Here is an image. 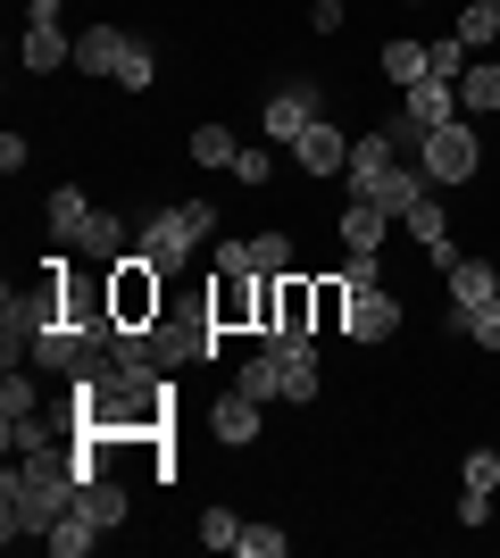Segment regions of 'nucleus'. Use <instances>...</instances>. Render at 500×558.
<instances>
[{
	"label": "nucleus",
	"mask_w": 500,
	"mask_h": 558,
	"mask_svg": "<svg viewBox=\"0 0 500 558\" xmlns=\"http://www.w3.org/2000/svg\"><path fill=\"white\" fill-rule=\"evenodd\" d=\"M84 500V459H59V450H25L0 475V542H50V525Z\"/></svg>",
	"instance_id": "nucleus-1"
},
{
	"label": "nucleus",
	"mask_w": 500,
	"mask_h": 558,
	"mask_svg": "<svg viewBox=\"0 0 500 558\" xmlns=\"http://www.w3.org/2000/svg\"><path fill=\"white\" fill-rule=\"evenodd\" d=\"M209 233H217V201H167V209H150L143 226H134V251L167 276V267H184Z\"/></svg>",
	"instance_id": "nucleus-2"
},
{
	"label": "nucleus",
	"mask_w": 500,
	"mask_h": 558,
	"mask_svg": "<svg viewBox=\"0 0 500 558\" xmlns=\"http://www.w3.org/2000/svg\"><path fill=\"white\" fill-rule=\"evenodd\" d=\"M417 167L434 175V192H442V184H467V175L484 167V134H476V117H451V125H434L426 150H417Z\"/></svg>",
	"instance_id": "nucleus-3"
},
{
	"label": "nucleus",
	"mask_w": 500,
	"mask_h": 558,
	"mask_svg": "<svg viewBox=\"0 0 500 558\" xmlns=\"http://www.w3.org/2000/svg\"><path fill=\"white\" fill-rule=\"evenodd\" d=\"M317 117H326V84H317V75H301V84H284V93H267V109H259V134L276 142V150H292V142L309 134Z\"/></svg>",
	"instance_id": "nucleus-4"
},
{
	"label": "nucleus",
	"mask_w": 500,
	"mask_h": 558,
	"mask_svg": "<svg viewBox=\"0 0 500 558\" xmlns=\"http://www.w3.org/2000/svg\"><path fill=\"white\" fill-rule=\"evenodd\" d=\"M159 267H150L143 251H125V258H109V308H118V326H150L159 317Z\"/></svg>",
	"instance_id": "nucleus-5"
},
{
	"label": "nucleus",
	"mask_w": 500,
	"mask_h": 558,
	"mask_svg": "<svg viewBox=\"0 0 500 558\" xmlns=\"http://www.w3.org/2000/svg\"><path fill=\"white\" fill-rule=\"evenodd\" d=\"M484 308H500V267L459 258V267H451V317H442V326H451V333H476Z\"/></svg>",
	"instance_id": "nucleus-6"
},
{
	"label": "nucleus",
	"mask_w": 500,
	"mask_h": 558,
	"mask_svg": "<svg viewBox=\"0 0 500 558\" xmlns=\"http://www.w3.org/2000/svg\"><path fill=\"white\" fill-rule=\"evenodd\" d=\"M292 167H301V175H317V184H326V175H342V167H351V134H342L333 117H317L309 134L292 142Z\"/></svg>",
	"instance_id": "nucleus-7"
},
{
	"label": "nucleus",
	"mask_w": 500,
	"mask_h": 558,
	"mask_svg": "<svg viewBox=\"0 0 500 558\" xmlns=\"http://www.w3.org/2000/svg\"><path fill=\"white\" fill-rule=\"evenodd\" d=\"M342 333H351V342H392V333H401V301H392L383 283L351 292V317H342Z\"/></svg>",
	"instance_id": "nucleus-8"
},
{
	"label": "nucleus",
	"mask_w": 500,
	"mask_h": 558,
	"mask_svg": "<svg viewBox=\"0 0 500 558\" xmlns=\"http://www.w3.org/2000/svg\"><path fill=\"white\" fill-rule=\"evenodd\" d=\"M401 117L417 125V134L451 125V117H459V84H451V75H426V84H408V93H401Z\"/></svg>",
	"instance_id": "nucleus-9"
},
{
	"label": "nucleus",
	"mask_w": 500,
	"mask_h": 558,
	"mask_svg": "<svg viewBox=\"0 0 500 558\" xmlns=\"http://www.w3.org/2000/svg\"><path fill=\"white\" fill-rule=\"evenodd\" d=\"M17 68H34V75H50V68H75V34H68V25H42V17H25Z\"/></svg>",
	"instance_id": "nucleus-10"
},
{
	"label": "nucleus",
	"mask_w": 500,
	"mask_h": 558,
	"mask_svg": "<svg viewBox=\"0 0 500 558\" xmlns=\"http://www.w3.org/2000/svg\"><path fill=\"white\" fill-rule=\"evenodd\" d=\"M259 417H267V400H251V392H225V400L209 409V434H217L225 450H251V442H259Z\"/></svg>",
	"instance_id": "nucleus-11"
},
{
	"label": "nucleus",
	"mask_w": 500,
	"mask_h": 558,
	"mask_svg": "<svg viewBox=\"0 0 500 558\" xmlns=\"http://www.w3.org/2000/svg\"><path fill=\"white\" fill-rule=\"evenodd\" d=\"M125 50H134L125 25H84V34H75V68H84V75H118Z\"/></svg>",
	"instance_id": "nucleus-12"
},
{
	"label": "nucleus",
	"mask_w": 500,
	"mask_h": 558,
	"mask_svg": "<svg viewBox=\"0 0 500 558\" xmlns=\"http://www.w3.org/2000/svg\"><path fill=\"white\" fill-rule=\"evenodd\" d=\"M75 509H84V517L100 525V534H109V525H125V509H134V500H125V484L109 475V466H93V475H84V500H75Z\"/></svg>",
	"instance_id": "nucleus-13"
},
{
	"label": "nucleus",
	"mask_w": 500,
	"mask_h": 558,
	"mask_svg": "<svg viewBox=\"0 0 500 558\" xmlns=\"http://www.w3.org/2000/svg\"><path fill=\"white\" fill-rule=\"evenodd\" d=\"M500 109V68L492 59H467V75H459V117H492Z\"/></svg>",
	"instance_id": "nucleus-14"
},
{
	"label": "nucleus",
	"mask_w": 500,
	"mask_h": 558,
	"mask_svg": "<svg viewBox=\"0 0 500 558\" xmlns=\"http://www.w3.org/2000/svg\"><path fill=\"white\" fill-rule=\"evenodd\" d=\"M383 233H392V217H383L376 201H351V209H342V251H383Z\"/></svg>",
	"instance_id": "nucleus-15"
},
{
	"label": "nucleus",
	"mask_w": 500,
	"mask_h": 558,
	"mask_svg": "<svg viewBox=\"0 0 500 558\" xmlns=\"http://www.w3.org/2000/svg\"><path fill=\"white\" fill-rule=\"evenodd\" d=\"M234 392H251V400H284V359H276V350L259 342V359H242Z\"/></svg>",
	"instance_id": "nucleus-16"
},
{
	"label": "nucleus",
	"mask_w": 500,
	"mask_h": 558,
	"mask_svg": "<svg viewBox=\"0 0 500 558\" xmlns=\"http://www.w3.org/2000/svg\"><path fill=\"white\" fill-rule=\"evenodd\" d=\"M451 34H459V43H467V50L484 59V50L500 43V0H467V17H459Z\"/></svg>",
	"instance_id": "nucleus-17"
},
{
	"label": "nucleus",
	"mask_w": 500,
	"mask_h": 558,
	"mask_svg": "<svg viewBox=\"0 0 500 558\" xmlns=\"http://www.w3.org/2000/svg\"><path fill=\"white\" fill-rule=\"evenodd\" d=\"M93 542H100V525H93V517H84V509H68V517H59V525H50V542H42V550H59V558H84V550H93Z\"/></svg>",
	"instance_id": "nucleus-18"
},
{
	"label": "nucleus",
	"mask_w": 500,
	"mask_h": 558,
	"mask_svg": "<svg viewBox=\"0 0 500 558\" xmlns=\"http://www.w3.org/2000/svg\"><path fill=\"white\" fill-rule=\"evenodd\" d=\"M251 276H292V233H251Z\"/></svg>",
	"instance_id": "nucleus-19"
},
{
	"label": "nucleus",
	"mask_w": 500,
	"mask_h": 558,
	"mask_svg": "<svg viewBox=\"0 0 500 558\" xmlns=\"http://www.w3.org/2000/svg\"><path fill=\"white\" fill-rule=\"evenodd\" d=\"M383 75H392V84H426V43H383Z\"/></svg>",
	"instance_id": "nucleus-20"
},
{
	"label": "nucleus",
	"mask_w": 500,
	"mask_h": 558,
	"mask_svg": "<svg viewBox=\"0 0 500 558\" xmlns=\"http://www.w3.org/2000/svg\"><path fill=\"white\" fill-rule=\"evenodd\" d=\"M192 159H200V167H225V175H234V159H242V142L225 134V125H200V134H192Z\"/></svg>",
	"instance_id": "nucleus-21"
},
{
	"label": "nucleus",
	"mask_w": 500,
	"mask_h": 558,
	"mask_svg": "<svg viewBox=\"0 0 500 558\" xmlns=\"http://www.w3.org/2000/svg\"><path fill=\"white\" fill-rule=\"evenodd\" d=\"M467 59H476V50L459 43V34H434V43H426V75H451V84H459V75H467Z\"/></svg>",
	"instance_id": "nucleus-22"
},
{
	"label": "nucleus",
	"mask_w": 500,
	"mask_h": 558,
	"mask_svg": "<svg viewBox=\"0 0 500 558\" xmlns=\"http://www.w3.org/2000/svg\"><path fill=\"white\" fill-rule=\"evenodd\" d=\"M342 317H351V283L326 276L317 283V333H342Z\"/></svg>",
	"instance_id": "nucleus-23"
},
{
	"label": "nucleus",
	"mask_w": 500,
	"mask_h": 558,
	"mask_svg": "<svg viewBox=\"0 0 500 558\" xmlns=\"http://www.w3.org/2000/svg\"><path fill=\"white\" fill-rule=\"evenodd\" d=\"M401 226H408V242H442V233H451V217H442V201L426 192V201H417V209H408Z\"/></svg>",
	"instance_id": "nucleus-24"
},
{
	"label": "nucleus",
	"mask_w": 500,
	"mask_h": 558,
	"mask_svg": "<svg viewBox=\"0 0 500 558\" xmlns=\"http://www.w3.org/2000/svg\"><path fill=\"white\" fill-rule=\"evenodd\" d=\"M118 84H125V93H150V84H159V59H150V43H134V50H125Z\"/></svg>",
	"instance_id": "nucleus-25"
},
{
	"label": "nucleus",
	"mask_w": 500,
	"mask_h": 558,
	"mask_svg": "<svg viewBox=\"0 0 500 558\" xmlns=\"http://www.w3.org/2000/svg\"><path fill=\"white\" fill-rule=\"evenodd\" d=\"M267 175H276V142H259V150H242V159H234V184H251V192H259Z\"/></svg>",
	"instance_id": "nucleus-26"
},
{
	"label": "nucleus",
	"mask_w": 500,
	"mask_h": 558,
	"mask_svg": "<svg viewBox=\"0 0 500 558\" xmlns=\"http://www.w3.org/2000/svg\"><path fill=\"white\" fill-rule=\"evenodd\" d=\"M242 558H284V525H242Z\"/></svg>",
	"instance_id": "nucleus-27"
},
{
	"label": "nucleus",
	"mask_w": 500,
	"mask_h": 558,
	"mask_svg": "<svg viewBox=\"0 0 500 558\" xmlns=\"http://www.w3.org/2000/svg\"><path fill=\"white\" fill-rule=\"evenodd\" d=\"M200 542H209V550H234V542H242V517L234 509H209V517H200Z\"/></svg>",
	"instance_id": "nucleus-28"
},
{
	"label": "nucleus",
	"mask_w": 500,
	"mask_h": 558,
	"mask_svg": "<svg viewBox=\"0 0 500 558\" xmlns=\"http://www.w3.org/2000/svg\"><path fill=\"white\" fill-rule=\"evenodd\" d=\"M342 283H351V292L383 283V258H376V251H342Z\"/></svg>",
	"instance_id": "nucleus-29"
},
{
	"label": "nucleus",
	"mask_w": 500,
	"mask_h": 558,
	"mask_svg": "<svg viewBox=\"0 0 500 558\" xmlns=\"http://www.w3.org/2000/svg\"><path fill=\"white\" fill-rule=\"evenodd\" d=\"M459 475H467L476 492H500V450H467V459H459Z\"/></svg>",
	"instance_id": "nucleus-30"
},
{
	"label": "nucleus",
	"mask_w": 500,
	"mask_h": 558,
	"mask_svg": "<svg viewBox=\"0 0 500 558\" xmlns=\"http://www.w3.org/2000/svg\"><path fill=\"white\" fill-rule=\"evenodd\" d=\"M459 525H467V534H484V525H492V492H459Z\"/></svg>",
	"instance_id": "nucleus-31"
},
{
	"label": "nucleus",
	"mask_w": 500,
	"mask_h": 558,
	"mask_svg": "<svg viewBox=\"0 0 500 558\" xmlns=\"http://www.w3.org/2000/svg\"><path fill=\"white\" fill-rule=\"evenodd\" d=\"M217 276H251V242H217Z\"/></svg>",
	"instance_id": "nucleus-32"
},
{
	"label": "nucleus",
	"mask_w": 500,
	"mask_h": 558,
	"mask_svg": "<svg viewBox=\"0 0 500 558\" xmlns=\"http://www.w3.org/2000/svg\"><path fill=\"white\" fill-rule=\"evenodd\" d=\"M426 258H434V267H442V276H451V267H459V258H467V251H459V233H442V242H426Z\"/></svg>",
	"instance_id": "nucleus-33"
},
{
	"label": "nucleus",
	"mask_w": 500,
	"mask_h": 558,
	"mask_svg": "<svg viewBox=\"0 0 500 558\" xmlns=\"http://www.w3.org/2000/svg\"><path fill=\"white\" fill-rule=\"evenodd\" d=\"M309 25L317 34H342V0H309Z\"/></svg>",
	"instance_id": "nucleus-34"
},
{
	"label": "nucleus",
	"mask_w": 500,
	"mask_h": 558,
	"mask_svg": "<svg viewBox=\"0 0 500 558\" xmlns=\"http://www.w3.org/2000/svg\"><path fill=\"white\" fill-rule=\"evenodd\" d=\"M467 342H484V350H500V308H484V317H476V333H467Z\"/></svg>",
	"instance_id": "nucleus-35"
},
{
	"label": "nucleus",
	"mask_w": 500,
	"mask_h": 558,
	"mask_svg": "<svg viewBox=\"0 0 500 558\" xmlns=\"http://www.w3.org/2000/svg\"><path fill=\"white\" fill-rule=\"evenodd\" d=\"M25 17H42V25H68V0H25Z\"/></svg>",
	"instance_id": "nucleus-36"
}]
</instances>
